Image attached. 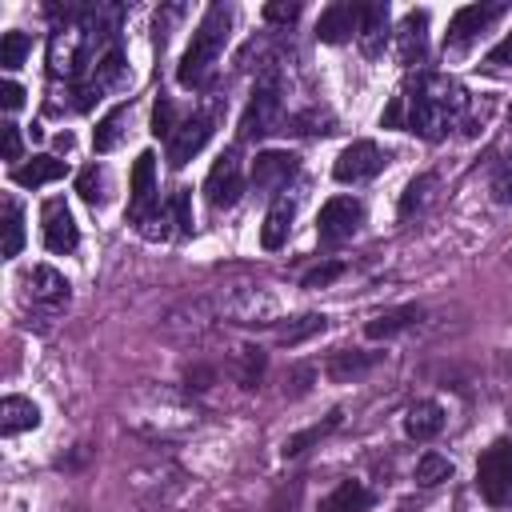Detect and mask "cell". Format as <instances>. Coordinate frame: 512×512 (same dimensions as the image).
<instances>
[{
    "label": "cell",
    "instance_id": "74e56055",
    "mask_svg": "<svg viewBox=\"0 0 512 512\" xmlns=\"http://www.w3.org/2000/svg\"><path fill=\"white\" fill-rule=\"evenodd\" d=\"M340 272H344V264H340V260H332V264H320V268H312V272L304 276V288H324V284H332Z\"/></svg>",
    "mask_w": 512,
    "mask_h": 512
},
{
    "label": "cell",
    "instance_id": "8d00e7d4",
    "mask_svg": "<svg viewBox=\"0 0 512 512\" xmlns=\"http://www.w3.org/2000/svg\"><path fill=\"white\" fill-rule=\"evenodd\" d=\"M296 16H300V4H288V0L264 4V20H268V24H292Z\"/></svg>",
    "mask_w": 512,
    "mask_h": 512
},
{
    "label": "cell",
    "instance_id": "1f68e13d",
    "mask_svg": "<svg viewBox=\"0 0 512 512\" xmlns=\"http://www.w3.org/2000/svg\"><path fill=\"white\" fill-rule=\"evenodd\" d=\"M76 192H80V200L84 204H104V172L96 168V164H88L80 176H76Z\"/></svg>",
    "mask_w": 512,
    "mask_h": 512
},
{
    "label": "cell",
    "instance_id": "f1b7e54d",
    "mask_svg": "<svg viewBox=\"0 0 512 512\" xmlns=\"http://www.w3.org/2000/svg\"><path fill=\"white\" fill-rule=\"evenodd\" d=\"M336 424H340V412H332V416H328L324 424H312V428H304V432H296V436H288L280 452H284V456H300V452H304V448H308L312 440H320V436H328V432H332Z\"/></svg>",
    "mask_w": 512,
    "mask_h": 512
},
{
    "label": "cell",
    "instance_id": "8992f818",
    "mask_svg": "<svg viewBox=\"0 0 512 512\" xmlns=\"http://www.w3.org/2000/svg\"><path fill=\"white\" fill-rule=\"evenodd\" d=\"M360 220H364V204L356 196H332L316 216V236L320 244H344L348 236H356Z\"/></svg>",
    "mask_w": 512,
    "mask_h": 512
},
{
    "label": "cell",
    "instance_id": "484cf974",
    "mask_svg": "<svg viewBox=\"0 0 512 512\" xmlns=\"http://www.w3.org/2000/svg\"><path fill=\"white\" fill-rule=\"evenodd\" d=\"M20 248H24V212L12 196H4V248L0 252L12 260V256H20Z\"/></svg>",
    "mask_w": 512,
    "mask_h": 512
},
{
    "label": "cell",
    "instance_id": "f546056e",
    "mask_svg": "<svg viewBox=\"0 0 512 512\" xmlns=\"http://www.w3.org/2000/svg\"><path fill=\"white\" fill-rule=\"evenodd\" d=\"M316 332H324V316L320 312H308V316H296L292 324L280 328V344H300V340H308Z\"/></svg>",
    "mask_w": 512,
    "mask_h": 512
},
{
    "label": "cell",
    "instance_id": "5bb4252c",
    "mask_svg": "<svg viewBox=\"0 0 512 512\" xmlns=\"http://www.w3.org/2000/svg\"><path fill=\"white\" fill-rule=\"evenodd\" d=\"M24 284H28V296L40 304V308H64L68 304V296H72V288H68V280L52 268V264H36L28 276H24Z\"/></svg>",
    "mask_w": 512,
    "mask_h": 512
},
{
    "label": "cell",
    "instance_id": "4dcf8cb0",
    "mask_svg": "<svg viewBox=\"0 0 512 512\" xmlns=\"http://www.w3.org/2000/svg\"><path fill=\"white\" fill-rule=\"evenodd\" d=\"M260 372H264V352H260V348H240V352H236V380H240L244 388H256Z\"/></svg>",
    "mask_w": 512,
    "mask_h": 512
},
{
    "label": "cell",
    "instance_id": "f35d334b",
    "mask_svg": "<svg viewBox=\"0 0 512 512\" xmlns=\"http://www.w3.org/2000/svg\"><path fill=\"white\" fill-rule=\"evenodd\" d=\"M0 132H4V160H8V164H16V160H20V152H24L20 128H16V124H4Z\"/></svg>",
    "mask_w": 512,
    "mask_h": 512
},
{
    "label": "cell",
    "instance_id": "ac0fdd59",
    "mask_svg": "<svg viewBox=\"0 0 512 512\" xmlns=\"http://www.w3.org/2000/svg\"><path fill=\"white\" fill-rule=\"evenodd\" d=\"M376 504V496L360 484V480H340L324 500H320V512H368Z\"/></svg>",
    "mask_w": 512,
    "mask_h": 512
},
{
    "label": "cell",
    "instance_id": "2e32d148",
    "mask_svg": "<svg viewBox=\"0 0 512 512\" xmlns=\"http://www.w3.org/2000/svg\"><path fill=\"white\" fill-rule=\"evenodd\" d=\"M424 48H428V12L412 8L396 28V56H400V64H420Z\"/></svg>",
    "mask_w": 512,
    "mask_h": 512
},
{
    "label": "cell",
    "instance_id": "7c38bea8",
    "mask_svg": "<svg viewBox=\"0 0 512 512\" xmlns=\"http://www.w3.org/2000/svg\"><path fill=\"white\" fill-rule=\"evenodd\" d=\"M212 136V116H188L176 124V132L168 136V164L172 168H184Z\"/></svg>",
    "mask_w": 512,
    "mask_h": 512
},
{
    "label": "cell",
    "instance_id": "4fadbf2b",
    "mask_svg": "<svg viewBox=\"0 0 512 512\" xmlns=\"http://www.w3.org/2000/svg\"><path fill=\"white\" fill-rule=\"evenodd\" d=\"M356 28H360V4L336 0V4H328V8L320 12V20H316V40H320V44H344V40L356 36Z\"/></svg>",
    "mask_w": 512,
    "mask_h": 512
},
{
    "label": "cell",
    "instance_id": "ab89813d",
    "mask_svg": "<svg viewBox=\"0 0 512 512\" xmlns=\"http://www.w3.org/2000/svg\"><path fill=\"white\" fill-rule=\"evenodd\" d=\"M0 104H4L8 112H16V108L24 104V88H20L16 80H4V84H0Z\"/></svg>",
    "mask_w": 512,
    "mask_h": 512
},
{
    "label": "cell",
    "instance_id": "9c48e42d",
    "mask_svg": "<svg viewBox=\"0 0 512 512\" xmlns=\"http://www.w3.org/2000/svg\"><path fill=\"white\" fill-rule=\"evenodd\" d=\"M380 168H384L380 144H376V140H352V144L336 156L332 176H336L340 184H360V180H372Z\"/></svg>",
    "mask_w": 512,
    "mask_h": 512
},
{
    "label": "cell",
    "instance_id": "6da1fadb",
    "mask_svg": "<svg viewBox=\"0 0 512 512\" xmlns=\"http://www.w3.org/2000/svg\"><path fill=\"white\" fill-rule=\"evenodd\" d=\"M400 100H404V128L424 136V140H440L464 116V104H468L464 88L440 72L420 76Z\"/></svg>",
    "mask_w": 512,
    "mask_h": 512
},
{
    "label": "cell",
    "instance_id": "b9f144b4",
    "mask_svg": "<svg viewBox=\"0 0 512 512\" xmlns=\"http://www.w3.org/2000/svg\"><path fill=\"white\" fill-rule=\"evenodd\" d=\"M488 64H492V68H500V64H512V32H508V36H504V40H500L492 52H488Z\"/></svg>",
    "mask_w": 512,
    "mask_h": 512
},
{
    "label": "cell",
    "instance_id": "7a4b0ae2",
    "mask_svg": "<svg viewBox=\"0 0 512 512\" xmlns=\"http://www.w3.org/2000/svg\"><path fill=\"white\" fill-rule=\"evenodd\" d=\"M228 24H232V8H228V4H212V8L200 16V24H196V32H192V44L184 48V56H180V64H176V80H180L184 88H200V84L208 80L212 64L220 60V52H224V44H228Z\"/></svg>",
    "mask_w": 512,
    "mask_h": 512
},
{
    "label": "cell",
    "instance_id": "d6a6232c",
    "mask_svg": "<svg viewBox=\"0 0 512 512\" xmlns=\"http://www.w3.org/2000/svg\"><path fill=\"white\" fill-rule=\"evenodd\" d=\"M432 176H416V180H408V188H404V196H400V216H412V212H420L424 204H428V192H432Z\"/></svg>",
    "mask_w": 512,
    "mask_h": 512
},
{
    "label": "cell",
    "instance_id": "52a82bcc",
    "mask_svg": "<svg viewBox=\"0 0 512 512\" xmlns=\"http://www.w3.org/2000/svg\"><path fill=\"white\" fill-rule=\"evenodd\" d=\"M244 192V168H240V156L236 152H220L216 164L208 168L204 176V196L212 208H232Z\"/></svg>",
    "mask_w": 512,
    "mask_h": 512
},
{
    "label": "cell",
    "instance_id": "e0dca14e",
    "mask_svg": "<svg viewBox=\"0 0 512 512\" xmlns=\"http://www.w3.org/2000/svg\"><path fill=\"white\" fill-rule=\"evenodd\" d=\"M292 176H296V156H292V152H260V156L252 160V184H256L260 192H276V188H284Z\"/></svg>",
    "mask_w": 512,
    "mask_h": 512
},
{
    "label": "cell",
    "instance_id": "ffe728a7",
    "mask_svg": "<svg viewBox=\"0 0 512 512\" xmlns=\"http://www.w3.org/2000/svg\"><path fill=\"white\" fill-rule=\"evenodd\" d=\"M64 172H68L64 160H56V156H32L28 164H16V168H12V180H16L20 188H40V184L60 180Z\"/></svg>",
    "mask_w": 512,
    "mask_h": 512
},
{
    "label": "cell",
    "instance_id": "cb8c5ba5",
    "mask_svg": "<svg viewBox=\"0 0 512 512\" xmlns=\"http://www.w3.org/2000/svg\"><path fill=\"white\" fill-rule=\"evenodd\" d=\"M372 364H376V352H336L324 372H328L332 384H348V380H356L360 372H368Z\"/></svg>",
    "mask_w": 512,
    "mask_h": 512
},
{
    "label": "cell",
    "instance_id": "60d3db41",
    "mask_svg": "<svg viewBox=\"0 0 512 512\" xmlns=\"http://www.w3.org/2000/svg\"><path fill=\"white\" fill-rule=\"evenodd\" d=\"M380 124H384V128H404V100H400V96H392V104L384 108Z\"/></svg>",
    "mask_w": 512,
    "mask_h": 512
},
{
    "label": "cell",
    "instance_id": "9a60e30c",
    "mask_svg": "<svg viewBox=\"0 0 512 512\" xmlns=\"http://www.w3.org/2000/svg\"><path fill=\"white\" fill-rule=\"evenodd\" d=\"M356 40H360V52H364V56H372V60L384 56V44H388V4H384V0L360 4Z\"/></svg>",
    "mask_w": 512,
    "mask_h": 512
},
{
    "label": "cell",
    "instance_id": "3957f363",
    "mask_svg": "<svg viewBox=\"0 0 512 512\" xmlns=\"http://www.w3.org/2000/svg\"><path fill=\"white\" fill-rule=\"evenodd\" d=\"M476 492L492 508H512V440H496L484 448L476 464Z\"/></svg>",
    "mask_w": 512,
    "mask_h": 512
},
{
    "label": "cell",
    "instance_id": "5b68a950",
    "mask_svg": "<svg viewBox=\"0 0 512 512\" xmlns=\"http://www.w3.org/2000/svg\"><path fill=\"white\" fill-rule=\"evenodd\" d=\"M128 216L132 224H140L148 232V224H156L160 208H156V156L140 152L132 164V184H128Z\"/></svg>",
    "mask_w": 512,
    "mask_h": 512
},
{
    "label": "cell",
    "instance_id": "4316f807",
    "mask_svg": "<svg viewBox=\"0 0 512 512\" xmlns=\"http://www.w3.org/2000/svg\"><path fill=\"white\" fill-rule=\"evenodd\" d=\"M448 476H452V460H448V456L424 452V456L416 460V484H420V488H436V484L448 480Z\"/></svg>",
    "mask_w": 512,
    "mask_h": 512
},
{
    "label": "cell",
    "instance_id": "83f0119b",
    "mask_svg": "<svg viewBox=\"0 0 512 512\" xmlns=\"http://www.w3.org/2000/svg\"><path fill=\"white\" fill-rule=\"evenodd\" d=\"M28 52H32V40H28L24 32H4V36H0V64H4V72L20 68Z\"/></svg>",
    "mask_w": 512,
    "mask_h": 512
},
{
    "label": "cell",
    "instance_id": "d4e9b609",
    "mask_svg": "<svg viewBox=\"0 0 512 512\" xmlns=\"http://www.w3.org/2000/svg\"><path fill=\"white\" fill-rule=\"evenodd\" d=\"M128 112H132V104H116L100 124H96V132H92V144H96V152H112L116 144H120V136H124V124H128Z\"/></svg>",
    "mask_w": 512,
    "mask_h": 512
},
{
    "label": "cell",
    "instance_id": "836d02e7",
    "mask_svg": "<svg viewBox=\"0 0 512 512\" xmlns=\"http://www.w3.org/2000/svg\"><path fill=\"white\" fill-rule=\"evenodd\" d=\"M172 132H176V108H172L168 96H160V100L152 104V136H160V140L168 144Z\"/></svg>",
    "mask_w": 512,
    "mask_h": 512
},
{
    "label": "cell",
    "instance_id": "8fae6325",
    "mask_svg": "<svg viewBox=\"0 0 512 512\" xmlns=\"http://www.w3.org/2000/svg\"><path fill=\"white\" fill-rule=\"evenodd\" d=\"M40 232H44L48 252H72L80 244V228L72 220V208L60 196L44 200V208H40Z\"/></svg>",
    "mask_w": 512,
    "mask_h": 512
},
{
    "label": "cell",
    "instance_id": "7bdbcfd3",
    "mask_svg": "<svg viewBox=\"0 0 512 512\" xmlns=\"http://www.w3.org/2000/svg\"><path fill=\"white\" fill-rule=\"evenodd\" d=\"M396 512H412V508H396Z\"/></svg>",
    "mask_w": 512,
    "mask_h": 512
},
{
    "label": "cell",
    "instance_id": "7402d4cb",
    "mask_svg": "<svg viewBox=\"0 0 512 512\" xmlns=\"http://www.w3.org/2000/svg\"><path fill=\"white\" fill-rule=\"evenodd\" d=\"M416 320H420V308H416V304H404V308H392V312L372 316V320L364 324V336H368V340H388V336L412 328Z\"/></svg>",
    "mask_w": 512,
    "mask_h": 512
},
{
    "label": "cell",
    "instance_id": "603a6c76",
    "mask_svg": "<svg viewBox=\"0 0 512 512\" xmlns=\"http://www.w3.org/2000/svg\"><path fill=\"white\" fill-rule=\"evenodd\" d=\"M36 424H40V408H36L32 400H24V396H4V404H0V432H4V436H16V432L36 428Z\"/></svg>",
    "mask_w": 512,
    "mask_h": 512
},
{
    "label": "cell",
    "instance_id": "277c9868",
    "mask_svg": "<svg viewBox=\"0 0 512 512\" xmlns=\"http://www.w3.org/2000/svg\"><path fill=\"white\" fill-rule=\"evenodd\" d=\"M280 108H284L280 80H276V76H264V80L252 88V100H248V108H244V116H240V140H256V136L276 132Z\"/></svg>",
    "mask_w": 512,
    "mask_h": 512
},
{
    "label": "cell",
    "instance_id": "30bf717a",
    "mask_svg": "<svg viewBox=\"0 0 512 512\" xmlns=\"http://www.w3.org/2000/svg\"><path fill=\"white\" fill-rule=\"evenodd\" d=\"M120 76H124V56H120V48H108V52L88 68V76L76 84V108H80V112L92 108L112 84H120Z\"/></svg>",
    "mask_w": 512,
    "mask_h": 512
},
{
    "label": "cell",
    "instance_id": "d6986e66",
    "mask_svg": "<svg viewBox=\"0 0 512 512\" xmlns=\"http://www.w3.org/2000/svg\"><path fill=\"white\" fill-rule=\"evenodd\" d=\"M444 428V408L436 400H416L408 412H404V432L412 440H432L436 432Z\"/></svg>",
    "mask_w": 512,
    "mask_h": 512
},
{
    "label": "cell",
    "instance_id": "e575fe53",
    "mask_svg": "<svg viewBox=\"0 0 512 512\" xmlns=\"http://www.w3.org/2000/svg\"><path fill=\"white\" fill-rule=\"evenodd\" d=\"M492 196H496L500 204H512V148H508V156L496 164V176H492Z\"/></svg>",
    "mask_w": 512,
    "mask_h": 512
},
{
    "label": "cell",
    "instance_id": "d590c367",
    "mask_svg": "<svg viewBox=\"0 0 512 512\" xmlns=\"http://www.w3.org/2000/svg\"><path fill=\"white\" fill-rule=\"evenodd\" d=\"M168 208H172V216H176V228H180V232H192V192H188V188H176L172 200H168Z\"/></svg>",
    "mask_w": 512,
    "mask_h": 512
},
{
    "label": "cell",
    "instance_id": "44dd1931",
    "mask_svg": "<svg viewBox=\"0 0 512 512\" xmlns=\"http://www.w3.org/2000/svg\"><path fill=\"white\" fill-rule=\"evenodd\" d=\"M292 200L288 196H276L272 200V208H268V216H264V228H260V244L268 248V252H276L284 240H288V232H292Z\"/></svg>",
    "mask_w": 512,
    "mask_h": 512
},
{
    "label": "cell",
    "instance_id": "ba28073f",
    "mask_svg": "<svg viewBox=\"0 0 512 512\" xmlns=\"http://www.w3.org/2000/svg\"><path fill=\"white\" fill-rule=\"evenodd\" d=\"M508 12V4H464V8H456V16H452V24H448V40H444V48L448 52H464L492 20H500Z\"/></svg>",
    "mask_w": 512,
    "mask_h": 512
}]
</instances>
